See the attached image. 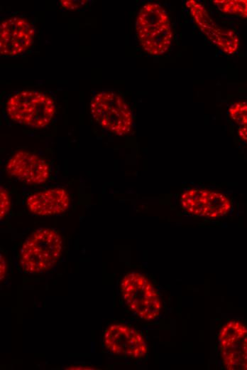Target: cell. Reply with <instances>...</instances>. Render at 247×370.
Returning a JSON list of instances; mask_svg holds the SVG:
<instances>
[{"instance_id": "6da1fadb", "label": "cell", "mask_w": 247, "mask_h": 370, "mask_svg": "<svg viewBox=\"0 0 247 370\" xmlns=\"http://www.w3.org/2000/svg\"><path fill=\"white\" fill-rule=\"evenodd\" d=\"M62 250L60 235L51 228H40L31 234L20 250V263L24 272L38 274L50 270Z\"/></svg>"}, {"instance_id": "7a4b0ae2", "label": "cell", "mask_w": 247, "mask_h": 370, "mask_svg": "<svg viewBox=\"0 0 247 370\" xmlns=\"http://www.w3.org/2000/svg\"><path fill=\"white\" fill-rule=\"evenodd\" d=\"M6 110L12 120L40 128L50 122L55 112V106L53 100L44 93L35 90H23L9 99Z\"/></svg>"}, {"instance_id": "3957f363", "label": "cell", "mask_w": 247, "mask_h": 370, "mask_svg": "<svg viewBox=\"0 0 247 370\" xmlns=\"http://www.w3.org/2000/svg\"><path fill=\"white\" fill-rule=\"evenodd\" d=\"M121 293L128 308L139 318L151 321L160 314L161 302L152 282L137 272L124 275L120 284Z\"/></svg>"}, {"instance_id": "277c9868", "label": "cell", "mask_w": 247, "mask_h": 370, "mask_svg": "<svg viewBox=\"0 0 247 370\" xmlns=\"http://www.w3.org/2000/svg\"><path fill=\"white\" fill-rule=\"evenodd\" d=\"M90 110L95 120L110 132L121 136L131 132V110L118 94L109 91L96 94L91 100Z\"/></svg>"}, {"instance_id": "5b68a950", "label": "cell", "mask_w": 247, "mask_h": 370, "mask_svg": "<svg viewBox=\"0 0 247 370\" xmlns=\"http://www.w3.org/2000/svg\"><path fill=\"white\" fill-rule=\"evenodd\" d=\"M218 344L223 366L229 370H247V327L231 320L219 331Z\"/></svg>"}, {"instance_id": "8992f818", "label": "cell", "mask_w": 247, "mask_h": 370, "mask_svg": "<svg viewBox=\"0 0 247 370\" xmlns=\"http://www.w3.org/2000/svg\"><path fill=\"white\" fill-rule=\"evenodd\" d=\"M103 342L111 354L135 359L143 358L148 350L143 336L123 324L109 325L104 331Z\"/></svg>"}, {"instance_id": "52a82bcc", "label": "cell", "mask_w": 247, "mask_h": 370, "mask_svg": "<svg viewBox=\"0 0 247 370\" xmlns=\"http://www.w3.org/2000/svg\"><path fill=\"white\" fill-rule=\"evenodd\" d=\"M185 4L200 31L224 53L232 55L239 48V38L231 29L219 26L199 1L188 0Z\"/></svg>"}, {"instance_id": "ba28073f", "label": "cell", "mask_w": 247, "mask_h": 370, "mask_svg": "<svg viewBox=\"0 0 247 370\" xmlns=\"http://www.w3.org/2000/svg\"><path fill=\"white\" fill-rule=\"evenodd\" d=\"M181 206L192 216L216 218L226 215L231 208L229 199L223 194L200 189L184 192Z\"/></svg>"}, {"instance_id": "9c48e42d", "label": "cell", "mask_w": 247, "mask_h": 370, "mask_svg": "<svg viewBox=\"0 0 247 370\" xmlns=\"http://www.w3.org/2000/svg\"><path fill=\"white\" fill-rule=\"evenodd\" d=\"M34 36L33 26L25 18L11 17L0 26V53L2 56H18L32 44Z\"/></svg>"}, {"instance_id": "30bf717a", "label": "cell", "mask_w": 247, "mask_h": 370, "mask_svg": "<svg viewBox=\"0 0 247 370\" xmlns=\"http://www.w3.org/2000/svg\"><path fill=\"white\" fill-rule=\"evenodd\" d=\"M6 171L12 176L28 184H40L49 176V165L35 154L18 151L8 161Z\"/></svg>"}, {"instance_id": "8fae6325", "label": "cell", "mask_w": 247, "mask_h": 370, "mask_svg": "<svg viewBox=\"0 0 247 370\" xmlns=\"http://www.w3.org/2000/svg\"><path fill=\"white\" fill-rule=\"evenodd\" d=\"M26 204L28 210L35 215L53 216L68 209L70 197L64 189L54 188L31 195Z\"/></svg>"}, {"instance_id": "7c38bea8", "label": "cell", "mask_w": 247, "mask_h": 370, "mask_svg": "<svg viewBox=\"0 0 247 370\" xmlns=\"http://www.w3.org/2000/svg\"><path fill=\"white\" fill-rule=\"evenodd\" d=\"M143 50L151 56H161L170 48L172 31L171 26H166L154 33L137 36Z\"/></svg>"}, {"instance_id": "4fadbf2b", "label": "cell", "mask_w": 247, "mask_h": 370, "mask_svg": "<svg viewBox=\"0 0 247 370\" xmlns=\"http://www.w3.org/2000/svg\"><path fill=\"white\" fill-rule=\"evenodd\" d=\"M170 22L165 10L158 4L148 3L140 10L136 21V31Z\"/></svg>"}, {"instance_id": "5bb4252c", "label": "cell", "mask_w": 247, "mask_h": 370, "mask_svg": "<svg viewBox=\"0 0 247 370\" xmlns=\"http://www.w3.org/2000/svg\"><path fill=\"white\" fill-rule=\"evenodd\" d=\"M212 2L222 13L247 18V0H214Z\"/></svg>"}, {"instance_id": "9a60e30c", "label": "cell", "mask_w": 247, "mask_h": 370, "mask_svg": "<svg viewBox=\"0 0 247 370\" xmlns=\"http://www.w3.org/2000/svg\"><path fill=\"white\" fill-rule=\"evenodd\" d=\"M229 115L240 127L247 128V101L232 104L229 108Z\"/></svg>"}, {"instance_id": "2e32d148", "label": "cell", "mask_w": 247, "mask_h": 370, "mask_svg": "<svg viewBox=\"0 0 247 370\" xmlns=\"http://www.w3.org/2000/svg\"><path fill=\"white\" fill-rule=\"evenodd\" d=\"M0 217L2 220L9 213L11 207V200L8 191L2 186L0 187Z\"/></svg>"}, {"instance_id": "e0dca14e", "label": "cell", "mask_w": 247, "mask_h": 370, "mask_svg": "<svg viewBox=\"0 0 247 370\" xmlns=\"http://www.w3.org/2000/svg\"><path fill=\"white\" fill-rule=\"evenodd\" d=\"M60 5L66 9L70 10L77 9L84 5L87 1H70V0H62L60 1Z\"/></svg>"}, {"instance_id": "ac0fdd59", "label": "cell", "mask_w": 247, "mask_h": 370, "mask_svg": "<svg viewBox=\"0 0 247 370\" xmlns=\"http://www.w3.org/2000/svg\"><path fill=\"white\" fill-rule=\"evenodd\" d=\"M1 260V265H0V279H1V281L2 282V280L5 278V275H6V272H7L6 262L4 258L3 257L2 254H1V260Z\"/></svg>"}, {"instance_id": "d6986e66", "label": "cell", "mask_w": 247, "mask_h": 370, "mask_svg": "<svg viewBox=\"0 0 247 370\" xmlns=\"http://www.w3.org/2000/svg\"><path fill=\"white\" fill-rule=\"evenodd\" d=\"M238 134L243 142L247 143V128L239 127L238 130Z\"/></svg>"}]
</instances>
